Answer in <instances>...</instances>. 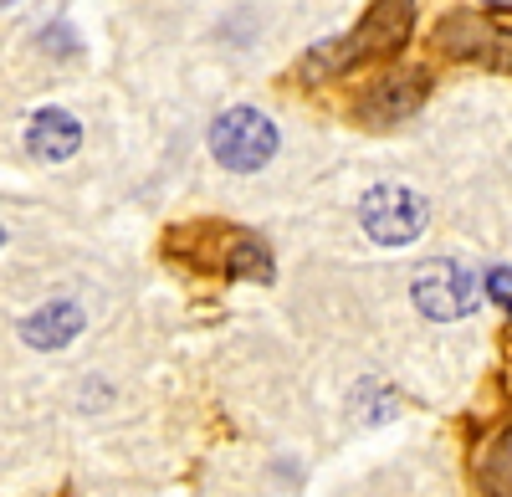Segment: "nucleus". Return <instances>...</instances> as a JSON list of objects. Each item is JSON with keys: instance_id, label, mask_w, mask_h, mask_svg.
<instances>
[{"instance_id": "10", "label": "nucleus", "mask_w": 512, "mask_h": 497, "mask_svg": "<svg viewBox=\"0 0 512 497\" xmlns=\"http://www.w3.org/2000/svg\"><path fill=\"white\" fill-rule=\"evenodd\" d=\"M482 487H487V497H512V431L487 446V457H482Z\"/></svg>"}, {"instance_id": "4", "label": "nucleus", "mask_w": 512, "mask_h": 497, "mask_svg": "<svg viewBox=\"0 0 512 497\" xmlns=\"http://www.w3.org/2000/svg\"><path fill=\"white\" fill-rule=\"evenodd\" d=\"M410 303L431 323H456L466 313H477L482 277L472 267L451 262V257H431V262H420V272L410 277Z\"/></svg>"}, {"instance_id": "2", "label": "nucleus", "mask_w": 512, "mask_h": 497, "mask_svg": "<svg viewBox=\"0 0 512 497\" xmlns=\"http://www.w3.org/2000/svg\"><path fill=\"white\" fill-rule=\"evenodd\" d=\"M205 144H210V159H216L221 170H231V175H256V170H267V164L277 159L282 134H277V123H272L262 108L236 103V108L216 113Z\"/></svg>"}, {"instance_id": "3", "label": "nucleus", "mask_w": 512, "mask_h": 497, "mask_svg": "<svg viewBox=\"0 0 512 497\" xmlns=\"http://www.w3.org/2000/svg\"><path fill=\"white\" fill-rule=\"evenodd\" d=\"M359 226L374 246H410L431 226V200L410 185H395V180L369 185L359 195Z\"/></svg>"}, {"instance_id": "5", "label": "nucleus", "mask_w": 512, "mask_h": 497, "mask_svg": "<svg viewBox=\"0 0 512 497\" xmlns=\"http://www.w3.org/2000/svg\"><path fill=\"white\" fill-rule=\"evenodd\" d=\"M425 93H431V72H425V67L384 72V77H374L369 88L359 93L354 118L364 123V129H395V123H405L425 103Z\"/></svg>"}, {"instance_id": "13", "label": "nucleus", "mask_w": 512, "mask_h": 497, "mask_svg": "<svg viewBox=\"0 0 512 497\" xmlns=\"http://www.w3.org/2000/svg\"><path fill=\"white\" fill-rule=\"evenodd\" d=\"M0 252H6V226H0Z\"/></svg>"}, {"instance_id": "12", "label": "nucleus", "mask_w": 512, "mask_h": 497, "mask_svg": "<svg viewBox=\"0 0 512 497\" xmlns=\"http://www.w3.org/2000/svg\"><path fill=\"white\" fill-rule=\"evenodd\" d=\"M482 6H492V11H512V0H482Z\"/></svg>"}, {"instance_id": "1", "label": "nucleus", "mask_w": 512, "mask_h": 497, "mask_svg": "<svg viewBox=\"0 0 512 497\" xmlns=\"http://www.w3.org/2000/svg\"><path fill=\"white\" fill-rule=\"evenodd\" d=\"M410 36H415V0H374L354 31L333 36V41H318L297 72H303V82H333V77H344L364 62L395 57Z\"/></svg>"}, {"instance_id": "7", "label": "nucleus", "mask_w": 512, "mask_h": 497, "mask_svg": "<svg viewBox=\"0 0 512 497\" xmlns=\"http://www.w3.org/2000/svg\"><path fill=\"white\" fill-rule=\"evenodd\" d=\"M82 328H88V313H82V303L52 298V303H41L36 313H26V318L16 323V334H21V344L36 349V354H62V349H72V344L82 339Z\"/></svg>"}, {"instance_id": "11", "label": "nucleus", "mask_w": 512, "mask_h": 497, "mask_svg": "<svg viewBox=\"0 0 512 497\" xmlns=\"http://www.w3.org/2000/svg\"><path fill=\"white\" fill-rule=\"evenodd\" d=\"M482 293H487V298H497V303H502V313H512V267H492V272L482 277Z\"/></svg>"}, {"instance_id": "14", "label": "nucleus", "mask_w": 512, "mask_h": 497, "mask_svg": "<svg viewBox=\"0 0 512 497\" xmlns=\"http://www.w3.org/2000/svg\"><path fill=\"white\" fill-rule=\"evenodd\" d=\"M6 6H11V0H0V11H6Z\"/></svg>"}, {"instance_id": "9", "label": "nucleus", "mask_w": 512, "mask_h": 497, "mask_svg": "<svg viewBox=\"0 0 512 497\" xmlns=\"http://www.w3.org/2000/svg\"><path fill=\"white\" fill-rule=\"evenodd\" d=\"M231 282H272V257L256 236H241L231 231V246H226V267H221Z\"/></svg>"}, {"instance_id": "6", "label": "nucleus", "mask_w": 512, "mask_h": 497, "mask_svg": "<svg viewBox=\"0 0 512 497\" xmlns=\"http://www.w3.org/2000/svg\"><path fill=\"white\" fill-rule=\"evenodd\" d=\"M436 47L446 57L512 67V26H497L492 16H477V11H456L436 26Z\"/></svg>"}, {"instance_id": "8", "label": "nucleus", "mask_w": 512, "mask_h": 497, "mask_svg": "<svg viewBox=\"0 0 512 497\" xmlns=\"http://www.w3.org/2000/svg\"><path fill=\"white\" fill-rule=\"evenodd\" d=\"M77 149H82V118L77 113L47 103L26 118V154L36 164H67Z\"/></svg>"}]
</instances>
